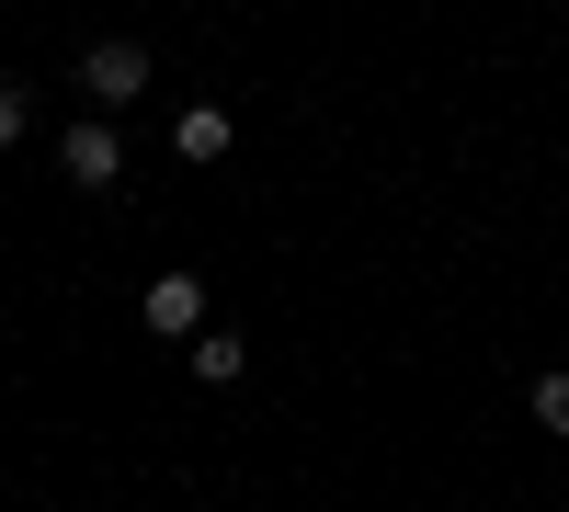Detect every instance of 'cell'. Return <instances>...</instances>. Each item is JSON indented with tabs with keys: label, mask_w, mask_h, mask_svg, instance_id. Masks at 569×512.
<instances>
[{
	"label": "cell",
	"mask_w": 569,
	"mask_h": 512,
	"mask_svg": "<svg viewBox=\"0 0 569 512\" xmlns=\"http://www.w3.org/2000/svg\"><path fill=\"white\" fill-rule=\"evenodd\" d=\"M80 91H91V114H126L137 103V91H149V46H137V34H103V46H91V58H80Z\"/></svg>",
	"instance_id": "1"
},
{
	"label": "cell",
	"mask_w": 569,
	"mask_h": 512,
	"mask_svg": "<svg viewBox=\"0 0 569 512\" xmlns=\"http://www.w3.org/2000/svg\"><path fill=\"white\" fill-rule=\"evenodd\" d=\"M58 171L80 182V194H114V182H126V137H114L103 114H80V126L58 137Z\"/></svg>",
	"instance_id": "2"
},
{
	"label": "cell",
	"mask_w": 569,
	"mask_h": 512,
	"mask_svg": "<svg viewBox=\"0 0 569 512\" xmlns=\"http://www.w3.org/2000/svg\"><path fill=\"white\" fill-rule=\"evenodd\" d=\"M137 319H149L160 342H182V353H194V342H206V285H194V273H160V285L137 297Z\"/></svg>",
	"instance_id": "3"
},
{
	"label": "cell",
	"mask_w": 569,
	"mask_h": 512,
	"mask_svg": "<svg viewBox=\"0 0 569 512\" xmlns=\"http://www.w3.org/2000/svg\"><path fill=\"white\" fill-rule=\"evenodd\" d=\"M182 364H194V377H206V388H228V377H240V364H251V353H240V331H206V342H194V353H182Z\"/></svg>",
	"instance_id": "4"
},
{
	"label": "cell",
	"mask_w": 569,
	"mask_h": 512,
	"mask_svg": "<svg viewBox=\"0 0 569 512\" xmlns=\"http://www.w3.org/2000/svg\"><path fill=\"white\" fill-rule=\"evenodd\" d=\"M228 149V103H194V114H182V160H217Z\"/></svg>",
	"instance_id": "5"
},
{
	"label": "cell",
	"mask_w": 569,
	"mask_h": 512,
	"mask_svg": "<svg viewBox=\"0 0 569 512\" xmlns=\"http://www.w3.org/2000/svg\"><path fill=\"white\" fill-rule=\"evenodd\" d=\"M23 126H34V80H12V69H0V149H12Z\"/></svg>",
	"instance_id": "6"
},
{
	"label": "cell",
	"mask_w": 569,
	"mask_h": 512,
	"mask_svg": "<svg viewBox=\"0 0 569 512\" xmlns=\"http://www.w3.org/2000/svg\"><path fill=\"white\" fill-rule=\"evenodd\" d=\"M536 422H547V433H569V377H536Z\"/></svg>",
	"instance_id": "7"
}]
</instances>
